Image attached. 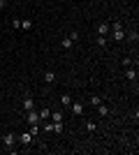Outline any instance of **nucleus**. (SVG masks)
Returning a JSON list of instances; mask_svg holds the SVG:
<instances>
[{"label": "nucleus", "instance_id": "f257e3e1", "mask_svg": "<svg viewBox=\"0 0 139 155\" xmlns=\"http://www.w3.org/2000/svg\"><path fill=\"white\" fill-rule=\"evenodd\" d=\"M14 143H16V137L14 134H5L2 137V146H5L7 150H14Z\"/></svg>", "mask_w": 139, "mask_h": 155}, {"label": "nucleus", "instance_id": "f03ea898", "mask_svg": "<svg viewBox=\"0 0 139 155\" xmlns=\"http://www.w3.org/2000/svg\"><path fill=\"white\" fill-rule=\"evenodd\" d=\"M16 141H19L21 146H28V143H33V134H30V132H23V134L16 137Z\"/></svg>", "mask_w": 139, "mask_h": 155}, {"label": "nucleus", "instance_id": "7ed1b4c3", "mask_svg": "<svg viewBox=\"0 0 139 155\" xmlns=\"http://www.w3.org/2000/svg\"><path fill=\"white\" fill-rule=\"evenodd\" d=\"M70 111H72L74 116H81V114H84V104L81 102H72L70 104Z\"/></svg>", "mask_w": 139, "mask_h": 155}, {"label": "nucleus", "instance_id": "20e7f679", "mask_svg": "<svg viewBox=\"0 0 139 155\" xmlns=\"http://www.w3.org/2000/svg\"><path fill=\"white\" fill-rule=\"evenodd\" d=\"M28 123H30V125H33V123H40V114H37L35 109L28 111Z\"/></svg>", "mask_w": 139, "mask_h": 155}, {"label": "nucleus", "instance_id": "39448f33", "mask_svg": "<svg viewBox=\"0 0 139 155\" xmlns=\"http://www.w3.org/2000/svg\"><path fill=\"white\" fill-rule=\"evenodd\" d=\"M49 120H51V123H63V114H60V111H51Z\"/></svg>", "mask_w": 139, "mask_h": 155}, {"label": "nucleus", "instance_id": "423d86ee", "mask_svg": "<svg viewBox=\"0 0 139 155\" xmlns=\"http://www.w3.org/2000/svg\"><path fill=\"white\" fill-rule=\"evenodd\" d=\"M111 35H114V39H116V42H123V39H125V32H123V28H118V30H111Z\"/></svg>", "mask_w": 139, "mask_h": 155}, {"label": "nucleus", "instance_id": "0eeeda50", "mask_svg": "<svg viewBox=\"0 0 139 155\" xmlns=\"http://www.w3.org/2000/svg\"><path fill=\"white\" fill-rule=\"evenodd\" d=\"M30 109H35V100L33 97H26L23 100V111H30Z\"/></svg>", "mask_w": 139, "mask_h": 155}, {"label": "nucleus", "instance_id": "6e6552de", "mask_svg": "<svg viewBox=\"0 0 139 155\" xmlns=\"http://www.w3.org/2000/svg\"><path fill=\"white\" fill-rule=\"evenodd\" d=\"M111 30V28H109V23H100L98 26V35H102V37H107V32Z\"/></svg>", "mask_w": 139, "mask_h": 155}, {"label": "nucleus", "instance_id": "1a4fd4ad", "mask_svg": "<svg viewBox=\"0 0 139 155\" xmlns=\"http://www.w3.org/2000/svg\"><path fill=\"white\" fill-rule=\"evenodd\" d=\"M125 79H127V81H134V79H137V72H134V67H127V70H125Z\"/></svg>", "mask_w": 139, "mask_h": 155}, {"label": "nucleus", "instance_id": "9d476101", "mask_svg": "<svg viewBox=\"0 0 139 155\" xmlns=\"http://www.w3.org/2000/svg\"><path fill=\"white\" fill-rule=\"evenodd\" d=\"M95 109H98V114H100V116H109V107H107V104H98Z\"/></svg>", "mask_w": 139, "mask_h": 155}, {"label": "nucleus", "instance_id": "9b49d317", "mask_svg": "<svg viewBox=\"0 0 139 155\" xmlns=\"http://www.w3.org/2000/svg\"><path fill=\"white\" fill-rule=\"evenodd\" d=\"M44 81H46V84H53V81H56V74H53L51 70H46L44 72Z\"/></svg>", "mask_w": 139, "mask_h": 155}, {"label": "nucleus", "instance_id": "f8f14e48", "mask_svg": "<svg viewBox=\"0 0 139 155\" xmlns=\"http://www.w3.org/2000/svg\"><path fill=\"white\" fill-rule=\"evenodd\" d=\"M40 123H33V125H30V130H28V132H30V134H33V137H37V134H40Z\"/></svg>", "mask_w": 139, "mask_h": 155}, {"label": "nucleus", "instance_id": "ddd939ff", "mask_svg": "<svg viewBox=\"0 0 139 155\" xmlns=\"http://www.w3.org/2000/svg\"><path fill=\"white\" fill-rule=\"evenodd\" d=\"M37 114H40V123H42V120H49V116H51V111H49V109H42V111H37Z\"/></svg>", "mask_w": 139, "mask_h": 155}, {"label": "nucleus", "instance_id": "4468645a", "mask_svg": "<svg viewBox=\"0 0 139 155\" xmlns=\"http://www.w3.org/2000/svg\"><path fill=\"white\" fill-rule=\"evenodd\" d=\"M60 104H63V107H70V104H72V97L70 95H60Z\"/></svg>", "mask_w": 139, "mask_h": 155}, {"label": "nucleus", "instance_id": "2eb2a0df", "mask_svg": "<svg viewBox=\"0 0 139 155\" xmlns=\"http://www.w3.org/2000/svg\"><path fill=\"white\" fill-rule=\"evenodd\" d=\"M21 28H23V30H30V28H33V21H30V19H23V21H21Z\"/></svg>", "mask_w": 139, "mask_h": 155}, {"label": "nucleus", "instance_id": "dca6fc26", "mask_svg": "<svg viewBox=\"0 0 139 155\" xmlns=\"http://www.w3.org/2000/svg\"><path fill=\"white\" fill-rule=\"evenodd\" d=\"M91 104H93V107H98V104H102V97H100V95H93V97H91Z\"/></svg>", "mask_w": 139, "mask_h": 155}, {"label": "nucleus", "instance_id": "f3484780", "mask_svg": "<svg viewBox=\"0 0 139 155\" xmlns=\"http://www.w3.org/2000/svg\"><path fill=\"white\" fill-rule=\"evenodd\" d=\"M86 130H88V132H95V130H98V125L93 123V120H86Z\"/></svg>", "mask_w": 139, "mask_h": 155}, {"label": "nucleus", "instance_id": "a211bd4d", "mask_svg": "<svg viewBox=\"0 0 139 155\" xmlns=\"http://www.w3.org/2000/svg\"><path fill=\"white\" fill-rule=\"evenodd\" d=\"M60 46H63V49H70V46H72V39H70V37H65L63 42H60Z\"/></svg>", "mask_w": 139, "mask_h": 155}, {"label": "nucleus", "instance_id": "6ab92c4d", "mask_svg": "<svg viewBox=\"0 0 139 155\" xmlns=\"http://www.w3.org/2000/svg\"><path fill=\"white\" fill-rule=\"evenodd\" d=\"M109 28H111V30H118V28H123V23H121V21H114Z\"/></svg>", "mask_w": 139, "mask_h": 155}, {"label": "nucleus", "instance_id": "aec40b11", "mask_svg": "<svg viewBox=\"0 0 139 155\" xmlns=\"http://www.w3.org/2000/svg\"><path fill=\"white\" fill-rule=\"evenodd\" d=\"M98 46H107V37H102V35H100V37H98Z\"/></svg>", "mask_w": 139, "mask_h": 155}, {"label": "nucleus", "instance_id": "412c9836", "mask_svg": "<svg viewBox=\"0 0 139 155\" xmlns=\"http://www.w3.org/2000/svg\"><path fill=\"white\" fill-rule=\"evenodd\" d=\"M7 7V0H0V9H5Z\"/></svg>", "mask_w": 139, "mask_h": 155}]
</instances>
